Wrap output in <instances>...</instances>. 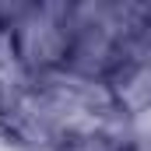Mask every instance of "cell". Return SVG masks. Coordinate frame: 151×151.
Masks as SVG:
<instances>
[{"instance_id": "obj_1", "label": "cell", "mask_w": 151, "mask_h": 151, "mask_svg": "<svg viewBox=\"0 0 151 151\" xmlns=\"http://www.w3.org/2000/svg\"><path fill=\"white\" fill-rule=\"evenodd\" d=\"M70 4H25L4 35V63L18 77H53L70 70Z\"/></svg>"}]
</instances>
